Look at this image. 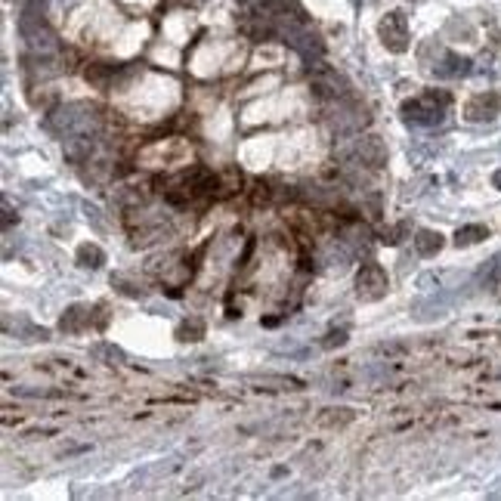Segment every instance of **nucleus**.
Instances as JSON below:
<instances>
[{
    "label": "nucleus",
    "mask_w": 501,
    "mask_h": 501,
    "mask_svg": "<svg viewBox=\"0 0 501 501\" xmlns=\"http://www.w3.org/2000/svg\"><path fill=\"white\" fill-rule=\"evenodd\" d=\"M452 106V93L449 90H424L421 96L405 99L403 102V118L408 124H421V127H433L440 124L445 108Z\"/></svg>",
    "instance_id": "obj_1"
},
{
    "label": "nucleus",
    "mask_w": 501,
    "mask_h": 501,
    "mask_svg": "<svg viewBox=\"0 0 501 501\" xmlns=\"http://www.w3.org/2000/svg\"><path fill=\"white\" fill-rule=\"evenodd\" d=\"M390 291V278L384 273V266L375 263V260H368V263L359 266L356 273V297L365 303H375L380 297H387Z\"/></svg>",
    "instance_id": "obj_2"
},
{
    "label": "nucleus",
    "mask_w": 501,
    "mask_h": 501,
    "mask_svg": "<svg viewBox=\"0 0 501 501\" xmlns=\"http://www.w3.org/2000/svg\"><path fill=\"white\" fill-rule=\"evenodd\" d=\"M378 34H380V44H384L390 53L408 50V22L403 13H387L378 25Z\"/></svg>",
    "instance_id": "obj_3"
},
{
    "label": "nucleus",
    "mask_w": 501,
    "mask_h": 501,
    "mask_svg": "<svg viewBox=\"0 0 501 501\" xmlns=\"http://www.w3.org/2000/svg\"><path fill=\"white\" fill-rule=\"evenodd\" d=\"M310 87L315 96L322 99H343L347 96V81H343V74H338L328 65H315V71L310 74Z\"/></svg>",
    "instance_id": "obj_4"
},
{
    "label": "nucleus",
    "mask_w": 501,
    "mask_h": 501,
    "mask_svg": "<svg viewBox=\"0 0 501 501\" xmlns=\"http://www.w3.org/2000/svg\"><path fill=\"white\" fill-rule=\"evenodd\" d=\"M498 111H501V96L495 90L477 93V96H470L467 102H464V121H473V124L498 118Z\"/></svg>",
    "instance_id": "obj_5"
},
{
    "label": "nucleus",
    "mask_w": 501,
    "mask_h": 501,
    "mask_svg": "<svg viewBox=\"0 0 501 501\" xmlns=\"http://www.w3.org/2000/svg\"><path fill=\"white\" fill-rule=\"evenodd\" d=\"M19 31H22V37L34 46V50H53V46H56V34L44 25L41 16L25 13L22 19H19Z\"/></svg>",
    "instance_id": "obj_6"
},
{
    "label": "nucleus",
    "mask_w": 501,
    "mask_h": 501,
    "mask_svg": "<svg viewBox=\"0 0 501 501\" xmlns=\"http://www.w3.org/2000/svg\"><path fill=\"white\" fill-rule=\"evenodd\" d=\"M356 158L365 167H384L387 164V143L378 133H362L356 139Z\"/></svg>",
    "instance_id": "obj_7"
},
{
    "label": "nucleus",
    "mask_w": 501,
    "mask_h": 501,
    "mask_svg": "<svg viewBox=\"0 0 501 501\" xmlns=\"http://www.w3.org/2000/svg\"><path fill=\"white\" fill-rule=\"evenodd\" d=\"M93 325V310L90 306H69V310L62 313V319H59V328L65 334H81V331H87Z\"/></svg>",
    "instance_id": "obj_8"
},
{
    "label": "nucleus",
    "mask_w": 501,
    "mask_h": 501,
    "mask_svg": "<svg viewBox=\"0 0 501 501\" xmlns=\"http://www.w3.org/2000/svg\"><path fill=\"white\" fill-rule=\"evenodd\" d=\"M442 245L445 241H442L440 232H433V229H418L415 232V250L421 257H436L442 250Z\"/></svg>",
    "instance_id": "obj_9"
},
{
    "label": "nucleus",
    "mask_w": 501,
    "mask_h": 501,
    "mask_svg": "<svg viewBox=\"0 0 501 501\" xmlns=\"http://www.w3.org/2000/svg\"><path fill=\"white\" fill-rule=\"evenodd\" d=\"M353 418H356L353 408H325V412L315 418V424L325 427V430H340V427H347Z\"/></svg>",
    "instance_id": "obj_10"
},
{
    "label": "nucleus",
    "mask_w": 501,
    "mask_h": 501,
    "mask_svg": "<svg viewBox=\"0 0 501 501\" xmlns=\"http://www.w3.org/2000/svg\"><path fill=\"white\" fill-rule=\"evenodd\" d=\"M74 260H78V266H84V269H99L106 263V250L99 245H93V241H84V245H78V250H74Z\"/></svg>",
    "instance_id": "obj_11"
},
{
    "label": "nucleus",
    "mask_w": 501,
    "mask_h": 501,
    "mask_svg": "<svg viewBox=\"0 0 501 501\" xmlns=\"http://www.w3.org/2000/svg\"><path fill=\"white\" fill-rule=\"evenodd\" d=\"M204 331H208L204 319H198V315H189V319H183L180 325H176V340H183V343H198V340L204 338Z\"/></svg>",
    "instance_id": "obj_12"
},
{
    "label": "nucleus",
    "mask_w": 501,
    "mask_h": 501,
    "mask_svg": "<svg viewBox=\"0 0 501 501\" xmlns=\"http://www.w3.org/2000/svg\"><path fill=\"white\" fill-rule=\"evenodd\" d=\"M467 71H470V59H467V56H455V53H445L442 56L440 74H445V78H464Z\"/></svg>",
    "instance_id": "obj_13"
},
{
    "label": "nucleus",
    "mask_w": 501,
    "mask_h": 501,
    "mask_svg": "<svg viewBox=\"0 0 501 501\" xmlns=\"http://www.w3.org/2000/svg\"><path fill=\"white\" fill-rule=\"evenodd\" d=\"M84 78H87V84H93V87H99V90H106L111 78H115V69L111 65H102V62H93L84 69Z\"/></svg>",
    "instance_id": "obj_14"
},
{
    "label": "nucleus",
    "mask_w": 501,
    "mask_h": 501,
    "mask_svg": "<svg viewBox=\"0 0 501 501\" xmlns=\"http://www.w3.org/2000/svg\"><path fill=\"white\" fill-rule=\"evenodd\" d=\"M482 238H489V229L480 226V223H470V226H461L458 232H455V245H458V248H470V245H477V241H482Z\"/></svg>",
    "instance_id": "obj_15"
},
{
    "label": "nucleus",
    "mask_w": 501,
    "mask_h": 501,
    "mask_svg": "<svg viewBox=\"0 0 501 501\" xmlns=\"http://www.w3.org/2000/svg\"><path fill=\"white\" fill-rule=\"evenodd\" d=\"M90 152H93V139H87V136H71L69 143H65V155L71 158V161H87L90 158Z\"/></svg>",
    "instance_id": "obj_16"
},
{
    "label": "nucleus",
    "mask_w": 501,
    "mask_h": 501,
    "mask_svg": "<svg viewBox=\"0 0 501 501\" xmlns=\"http://www.w3.org/2000/svg\"><path fill=\"white\" fill-rule=\"evenodd\" d=\"M241 4L250 6L254 13H263V16H275L278 9H282V6H278V0H241Z\"/></svg>",
    "instance_id": "obj_17"
},
{
    "label": "nucleus",
    "mask_w": 501,
    "mask_h": 501,
    "mask_svg": "<svg viewBox=\"0 0 501 501\" xmlns=\"http://www.w3.org/2000/svg\"><path fill=\"white\" fill-rule=\"evenodd\" d=\"M238 186H241V173L236 171V167H229V171L223 173V180H220V192L229 195V192H236Z\"/></svg>",
    "instance_id": "obj_18"
},
{
    "label": "nucleus",
    "mask_w": 501,
    "mask_h": 501,
    "mask_svg": "<svg viewBox=\"0 0 501 501\" xmlns=\"http://www.w3.org/2000/svg\"><path fill=\"white\" fill-rule=\"evenodd\" d=\"M347 328H334V331H328L325 334V340H322V347L325 350H334V347H343V343H347Z\"/></svg>",
    "instance_id": "obj_19"
},
{
    "label": "nucleus",
    "mask_w": 501,
    "mask_h": 501,
    "mask_svg": "<svg viewBox=\"0 0 501 501\" xmlns=\"http://www.w3.org/2000/svg\"><path fill=\"white\" fill-rule=\"evenodd\" d=\"M408 229V223H399V226H393V229H387L384 232V238H380V241H384V245H399V241H403V232Z\"/></svg>",
    "instance_id": "obj_20"
},
{
    "label": "nucleus",
    "mask_w": 501,
    "mask_h": 501,
    "mask_svg": "<svg viewBox=\"0 0 501 501\" xmlns=\"http://www.w3.org/2000/svg\"><path fill=\"white\" fill-rule=\"evenodd\" d=\"M492 186H495V189H501V167H498L495 173H492Z\"/></svg>",
    "instance_id": "obj_21"
}]
</instances>
